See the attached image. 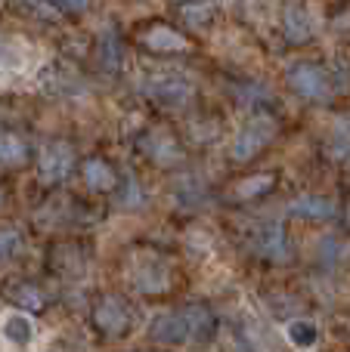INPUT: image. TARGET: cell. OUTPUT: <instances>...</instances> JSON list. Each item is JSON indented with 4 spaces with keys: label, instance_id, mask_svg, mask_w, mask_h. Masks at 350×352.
Here are the masks:
<instances>
[{
    "label": "cell",
    "instance_id": "cell-22",
    "mask_svg": "<svg viewBox=\"0 0 350 352\" xmlns=\"http://www.w3.org/2000/svg\"><path fill=\"white\" fill-rule=\"evenodd\" d=\"M56 3L68 6V10H87V3H90V0H56Z\"/></svg>",
    "mask_w": 350,
    "mask_h": 352
},
{
    "label": "cell",
    "instance_id": "cell-21",
    "mask_svg": "<svg viewBox=\"0 0 350 352\" xmlns=\"http://www.w3.org/2000/svg\"><path fill=\"white\" fill-rule=\"evenodd\" d=\"M205 12H211V6H208V3H202V6H189V10H186V19H189L192 25H202L205 19H208Z\"/></svg>",
    "mask_w": 350,
    "mask_h": 352
},
{
    "label": "cell",
    "instance_id": "cell-12",
    "mask_svg": "<svg viewBox=\"0 0 350 352\" xmlns=\"http://www.w3.org/2000/svg\"><path fill=\"white\" fill-rule=\"evenodd\" d=\"M289 213H295V217H307V219H329L335 217V204L326 198H298L289 204Z\"/></svg>",
    "mask_w": 350,
    "mask_h": 352
},
{
    "label": "cell",
    "instance_id": "cell-11",
    "mask_svg": "<svg viewBox=\"0 0 350 352\" xmlns=\"http://www.w3.org/2000/svg\"><path fill=\"white\" fill-rule=\"evenodd\" d=\"M143 43H146L149 50H158V53H180V50H186L183 34H177L174 28H165V25L149 28L146 34H143Z\"/></svg>",
    "mask_w": 350,
    "mask_h": 352
},
{
    "label": "cell",
    "instance_id": "cell-9",
    "mask_svg": "<svg viewBox=\"0 0 350 352\" xmlns=\"http://www.w3.org/2000/svg\"><path fill=\"white\" fill-rule=\"evenodd\" d=\"M258 248H260V254L270 256V260H285V254H289L285 229L279 223H267L264 229L258 232Z\"/></svg>",
    "mask_w": 350,
    "mask_h": 352
},
{
    "label": "cell",
    "instance_id": "cell-5",
    "mask_svg": "<svg viewBox=\"0 0 350 352\" xmlns=\"http://www.w3.org/2000/svg\"><path fill=\"white\" fill-rule=\"evenodd\" d=\"M93 318H96V328L103 331V334L118 337V334H124V331H127L130 312H127V306H124L118 297H105V300H99Z\"/></svg>",
    "mask_w": 350,
    "mask_h": 352
},
{
    "label": "cell",
    "instance_id": "cell-8",
    "mask_svg": "<svg viewBox=\"0 0 350 352\" xmlns=\"http://www.w3.org/2000/svg\"><path fill=\"white\" fill-rule=\"evenodd\" d=\"M146 93L152 99H158V102H165V105H180V102L189 99L192 90H189L186 80L174 78V74H158V78L146 80Z\"/></svg>",
    "mask_w": 350,
    "mask_h": 352
},
{
    "label": "cell",
    "instance_id": "cell-18",
    "mask_svg": "<svg viewBox=\"0 0 350 352\" xmlns=\"http://www.w3.org/2000/svg\"><path fill=\"white\" fill-rule=\"evenodd\" d=\"M270 186H273V173H260V176H251V179H242L239 186H236V198H254V195H260Z\"/></svg>",
    "mask_w": 350,
    "mask_h": 352
},
{
    "label": "cell",
    "instance_id": "cell-20",
    "mask_svg": "<svg viewBox=\"0 0 350 352\" xmlns=\"http://www.w3.org/2000/svg\"><path fill=\"white\" fill-rule=\"evenodd\" d=\"M16 300H19L22 306H28V309H41V306H43L41 291H34L31 285H19V287H16Z\"/></svg>",
    "mask_w": 350,
    "mask_h": 352
},
{
    "label": "cell",
    "instance_id": "cell-7",
    "mask_svg": "<svg viewBox=\"0 0 350 352\" xmlns=\"http://www.w3.org/2000/svg\"><path fill=\"white\" fill-rule=\"evenodd\" d=\"M149 334H152V340H158V343H171V346H177V343L189 340V324H186L183 312H165V316H158L152 322Z\"/></svg>",
    "mask_w": 350,
    "mask_h": 352
},
{
    "label": "cell",
    "instance_id": "cell-2",
    "mask_svg": "<svg viewBox=\"0 0 350 352\" xmlns=\"http://www.w3.org/2000/svg\"><path fill=\"white\" fill-rule=\"evenodd\" d=\"M41 176L47 182H62L74 167V152L68 142H50L41 148V158H37Z\"/></svg>",
    "mask_w": 350,
    "mask_h": 352
},
{
    "label": "cell",
    "instance_id": "cell-3",
    "mask_svg": "<svg viewBox=\"0 0 350 352\" xmlns=\"http://www.w3.org/2000/svg\"><path fill=\"white\" fill-rule=\"evenodd\" d=\"M289 84L307 99H329V74L322 68L301 62L289 72Z\"/></svg>",
    "mask_w": 350,
    "mask_h": 352
},
{
    "label": "cell",
    "instance_id": "cell-15",
    "mask_svg": "<svg viewBox=\"0 0 350 352\" xmlns=\"http://www.w3.org/2000/svg\"><path fill=\"white\" fill-rule=\"evenodd\" d=\"M285 31H289V37L295 43H304L310 37V19L304 16L301 10H289V16H285Z\"/></svg>",
    "mask_w": 350,
    "mask_h": 352
},
{
    "label": "cell",
    "instance_id": "cell-14",
    "mask_svg": "<svg viewBox=\"0 0 350 352\" xmlns=\"http://www.w3.org/2000/svg\"><path fill=\"white\" fill-rule=\"evenodd\" d=\"M25 161V142L19 140V136L6 133V130H0V164H22Z\"/></svg>",
    "mask_w": 350,
    "mask_h": 352
},
{
    "label": "cell",
    "instance_id": "cell-19",
    "mask_svg": "<svg viewBox=\"0 0 350 352\" xmlns=\"http://www.w3.org/2000/svg\"><path fill=\"white\" fill-rule=\"evenodd\" d=\"M19 250V232L0 229V263H6Z\"/></svg>",
    "mask_w": 350,
    "mask_h": 352
},
{
    "label": "cell",
    "instance_id": "cell-6",
    "mask_svg": "<svg viewBox=\"0 0 350 352\" xmlns=\"http://www.w3.org/2000/svg\"><path fill=\"white\" fill-rule=\"evenodd\" d=\"M130 281H134V287L143 294H161V291H167L171 275H167V266L161 260H146L130 269Z\"/></svg>",
    "mask_w": 350,
    "mask_h": 352
},
{
    "label": "cell",
    "instance_id": "cell-10",
    "mask_svg": "<svg viewBox=\"0 0 350 352\" xmlns=\"http://www.w3.org/2000/svg\"><path fill=\"white\" fill-rule=\"evenodd\" d=\"M34 334H37V328L25 312H10V316H3V337L10 343H16V346H28V343L34 340Z\"/></svg>",
    "mask_w": 350,
    "mask_h": 352
},
{
    "label": "cell",
    "instance_id": "cell-4",
    "mask_svg": "<svg viewBox=\"0 0 350 352\" xmlns=\"http://www.w3.org/2000/svg\"><path fill=\"white\" fill-rule=\"evenodd\" d=\"M31 59H37V53L28 43L16 41V37H3V41H0V80L28 72Z\"/></svg>",
    "mask_w": 350,
    "mask_h": 352
},
{
    "label": "cell",
    "instance_id": "cell-13",
    "mask_svg": "<svg viewBox=\"0 0 350 352\" xmlns=\"http://www.w3.org/2000/svg\"><path fill=\"white\" fill-rule=\"evenodd\" d=\"M84 182L93 192H109V188H115V173H112V167L105 161L93 158L84 164Z\"/></svg>",
    "mask_w": 350,
    "mask_h": 352
},
{
    "label": "cell",
    "instance_id": "cell-1",
    "mask_svg": "<svg viewBox=\"0 0 350 352\" xmlns=\"http://www.w3.org/2000/svg\"><path fill=\"white\" fill-rule=\"evenodd\" d=\"M273 130H276V124L267 121V118H254V121H248L245 127L239 130L236 142H233V158L236 161H248L251 155H258L260 148L270 142Z\"/></svg>",
    "mask_w": 350,
    "mask_h": 352
},
{
    "label": "cell",
    "instance_id": "cell-16",
    "mask_svg": "<svg viewBox=\"0 0 350 352\" xmlns=\"http://www.w3.org/2000/svg\"><path fill=\"white\" fill-rule=\"evenodd\" d=\"M316 337H320V331H316L310 322H291L289 324V340L295 343V346H301V349L313 346Z\"/></svg>",
    "mask_w": 350,
    "mask_h": 352
},
{
    "label": "cell",
    "instance_id": "cell-17",
    "mask_svg": "<svg viewBox=\"0 0 350 352\" xmlns=\"http://www.w3.org/2000/svg\"><path fill=\"white\" fill-rule=\"evenodd\" d=\"M161 142H155V136L146 142L149 146V152H152V158L158 161V164H167V161H177L180 158V152H177V146H174V140L171 136H158Z\"/></svg>",
    "mask_w": 350,
    "mask_h": 352
}]
</instances>
